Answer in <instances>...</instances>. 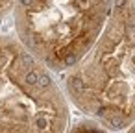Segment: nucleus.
Returning <instances> with one entry per match:
<instances>
[{
    "label": "nucleus",
    "mask_w": 135,
    "mask_h": 133,
    "mask_svg": "<svg viewBox=\"0 0 135 133\" xmlns=\"http://www.w3.org/2000/svg\"><path fill=\"white\" fill-rule=\"evenodd\" d=\"M56 76L19 37L0 35V133L69 129L70 102Z\"/></svg>",
    "instance_id": "f03ea898"
},
{
    "label": "nucleus",
    "mask_w": 135,
    "mask_h": 133,
    "mask_svg": "<svg viewBox=\"0 0 135 133\" xmlns=\"http://www.w3.org/2000/svg\"><path fill=\"white\" fill-rule=\"evenodd\" d=\"M129 131H135V124H133V126H131V129H129Z\"/></svg>",
    "instance_id": "39448f33"
},
{
    "label": "nucleus",
    "mask_w": 135,
    "mask_h": 133,
    "mask_svg": "<svg viewBox=\"0 0 135 133\" xmlns=\"http://www.w3.org/2000/svg\"><path fill=\"white\" fill-rule=\"evenodd\" d=\"M15 2H17V0H0V19L6 17V15H9L13 11Z\"/></svg>",
    "instance_id": "20e7f679"
},
{
    "label": "nucleus",
    "mask_w": 135,
    "mask_h": 133,
    "mask_svg": "<svg viewBox=\"0 0 135 133\" xmlns=\"http://www.w3.org/2000/svg\"><path fill=\"white\" fill-rule=\"evenodd\" d=\"M72 107L111 131L135 124V0H113L109 17L81 61L65 72Z\"/></svg>",
    "instance_id": "f257e3e1"
},
{
    "label": "nucleus",
    "mask_w": 135,
    "mask_h": 133,
    "mask_svg": "<svg viewBox=\"0 0 135 133\" xmlns=\"http://www.w3.org/2000/svg\"><path fill=\"white\" fill-rule=\"evenodd\" d=\"M113 0H17L19 41L57 76L70 70L96 43Z\"/></svg>",
    "instance_id": "7ed1b4c3"
}]
</instances>
